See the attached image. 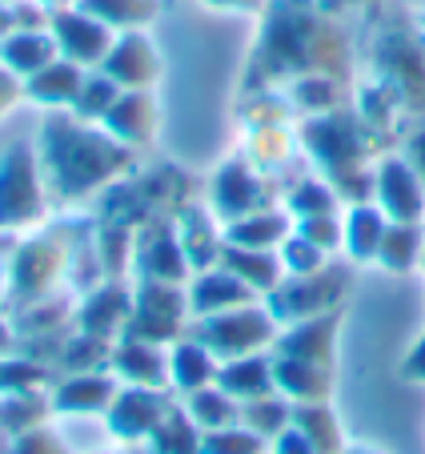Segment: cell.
Returning <instances> with one entry per match:
<instances>
[{"label":"cell","mask_w":425,"mask_h":454,"mask_svg":"<svg viewBox=\"0 0 425 454\" xmlns=\"http://www.w3.org/2000/svg\"><path fill=\"white\" fill-rule=\"evenodd\" d=\"M36 157L52 206H73L81 198L104 193L133 173V149L73 113H49L36 133Z\"/></svg>","instance_id":"1"},{"label":"cell","mask_w":425,"mask_h":454,"mask_svg":"<svg viewBox=\"0 0 425 454\" xmlns=\"http://www.w3.org/2000/svg\"><path fill=\"white\" fill-rule=\"evenodd\" d=\"M68 262H73V246H68V230H60V225H44V230L17 238L9 254V298H4V306L20 314L33 301L60 294V278L68 274Z\"/></svg>","instance_id":"2"},{"label":"cell","mask_w":425,"mask_h":454,"mask_svg":"<svg viewBox=\"0 0 425 454\" xmlns=\"http://www.w3.org/2000/svg\"><path fill=\"white\" fill-rule=\"evenodd\" d=\"M52 217L49 189L41 177L36 145L17 141L0 153V238H25L44 230Z\"/></svg>","instance_id":"3"},{"label":"cell","mask_w":425,"mask_h":454,"mask_svg":"<svg viewBox=\"0 0 425 454\" xmlns=\"http://www.w3.org/2000/svg\"><path fill=\"white\" fill-rule=\"evenodd\" d=\"M197 342H201L212 358H225V362L253 358L265 342H273V317L253 306L205 317L201 326H197Z\"/></svg>","instance_id":"4"},{"label":"cell","mask_w":425,"mask_h":454,"mask_svg":"<svg viewBox=\"0 0 425 454\" xmlns=\"http://www.w3.org/2000/svg\"><path fill=\"white\" fill-rule=\"evenodd\" d=\"M181 317H185V294L173 282H141L133 290V322H128L125 338H141V342H169L177 338Z\"/></svg>","instance_id":"5"},{"label":"cell","mask_w":425,"mask_h":454,"mask_svg":"<svg viewBox=\"0 0 425 454\" xmlns=\"http://www.w3.org/2000/svg\"><path fill=\"white\" fill-rule=\"evenodd\" d=\"M341 290H345V274H337V270H317V274H305V278H290V282L273 286L269 314L277 322L317 317L341 298Z\"/></svg>","instance_id":"6"},{"label":"cell","mask_w":425,"mask_h":454,"mask_svg":"<svg viewBox=\"0 0 425 454\" xmlns=\"http://www.w3.org/2000/svg\"><path fill=\"white\" fill-rule=\"evenodd\" d=\"M49 33L57 36L60 57L81 65V69H101L109 49H112V41H117L109 25H101V20L89 17V12H81L77 4L65 12H52Z\"/></svg>","instance_id":"7"},{"label":"cell","mask_w":425,"mask_h":454,"mask_svg":"<svg viewBox=\"0 0 425 454\" xmlns=\"http://www.w3.org/2000/svg\"><path fill=\"white\" fill-rule=\"evenodd\" d=\"M133 322V294L120 278H104L101 286L81 298V309H77V330L85 334H97V338H109V342H120Z\"/></svg>","instance_id":"8"},{"label":"cell","mask_w":425,"mask_h":454,"mask_svg":"<svg viewBox=\"0 0 425 454\" xmlns=\"http://www.w3.org/2000/svg\"><path fill=\"white\" fill-rule=\"evenodd\" d=\"M169 414V398L165 390H149V386H125L117 398H112L109 414V430L120 442H136V438H153V430L165 422Z\"/></svg>","instance_id":"9"},{"label":"cell","mask_w":425,"mask_h":454,"mask_svg":"<svg viewBox=\"0 0 425 454\" xmlns=\"http://www.w3.org/2000/svg\"><path fill=\"white\" fill-rule=\"evenodd\" d=\"M101 73L117 81L125 93L153 89V81L161 77V57H157V44L149 41L141 28H136V33H120L117 41H112L109 57H104Z\"/></svg>","instance_id":"10"},{"label":"cell","mask_w":425,"mask_h":454,"mask_svg":"<svg viewBox=\"0 0 425 454\" xmlns=\"http://www.w3.org/2000/svg\"><path fill=\"white\" fill-rule=\"evenodd\" d=\"M136 274L141 282H173L177 286L181 278L189 274V257L181 249L177 233L169 225H145L136 233V249H133Z\"/></svg>","instance_id":"11"},{"label":"cell","mask_w":425,"mask_h":454,"mask_svg":"<svg viewBox=\"0 0 425 454\" xmlns=\"http://www.w3.org/2000/svg\"><path fill=\"white\" fill-rule=\"evenodd\" d=\"M117 395H120V378L112 370H101V374H65L49 390L52 414H109Z\"/></svg>","instance_id":"12"},{"label":"cell","mask_w":425,"mask_h":454,"mask_svg":"<svg viewBox=\"0 0 425 454\" xmlns=\"http://www.w3.org/2000/svg\"><path fill=\"white\" fill-rule=\"evenodd\" d=\"M101 129L112 141H120L125 149H141L153 141L157 133V101L149 89H136V93H120L117 105L104 113Z\"/></svg>","instance_id":"13"},{"label":"cell","mask_w":425,"mask_h":454,"mask_svg":"<svg viewBox=\"0 0 425 454\" xmlns=\"http://www.w3.org/2000/svg\"><path fill=\"white\" fill-rule=\"evenodd\" d=\"M85 77H89V69H81V65H73V60L57 57L49 69L33 73V77L25 81V101L41 105V109H49V113H68L73 105H77Z\"/></svg>","instance_id":"14"},{"label":"cell","mask_w":425,"mask_h":454,"mask_svg":"<svg viewBox=\"0 0 425 454\" xmlns=\"http://www.w3.org/2000/svg\"><path fill=\"white\" fill-rule=\"evenodd\" d=\"M377 198H382L385 214L398 217L401 225H413V217H421V209H425L421 177H417L413 165L398 161V157H390L382 165V173H377Z\"/></svg>","instance_id":"15"},{"label":"cell","mask_w":425,"mask_h":454,"mask_svg":"<svg viewBox=\"0 0 425 454\" xmlns=\"http://www.w3.org/2000/svg\"><path fill=\"white\" fill-rule=\"evenodd\" d=\"M112 374L128 386L165 390L169 386V354L153 342H141V338H120L112 350Z\"/></svg>","instance_id":"16"},{"label":"cell","mask_w":425,"mask_h":454,"mask_svg":"<svg viewBox=\"0 0 425 454\" xmlns=\"http://www.w3.org/2000/svg\"><path fill=\"white\" fill-rule=\"evenodd\" d=\"M261 193H265V189H261V181L253 177V169H249L245 161H229L221 173H217V185H212V206L221 209L225 217L241 222V217L261 214V209H265Z\"/></svg>","instance_id":"17"},{"label":"cell","mask_w":425,"mask_h":454,"mask_svg":"<svg viewBox=\"0 0 425 454\" xmlns=\"http://www.w3.org/2000/svg\"><path fill=\"white\" fill-rule=\"evenodd\" d=\"M333 334H337V317H305L301 326L277 338V358H298L313 366H333Z\"/></svg>","instance_id":"18"},{"label":"cell","mask_w":425,"mask_h":454,"mask_svg":"<svg viewBox=\"0 0 425 454\" xmlns=\"http://www.w3.org/2000/svg\"><path fill=\"white\" fill-rule=\"evenodd\" d=\"M249 286L241 282L237 274L229 270H212V274H201L193 282V294H189V306L205 317H217V314H229V309L249 306Z\"/></svg>","instance_id":"19"},{"label":"cell","mask_w":425,"mask_h":454,"mask_svg":"<svg viewBox=\"0 0 425 454\" xmlns=\"http://www.w3.org/2000/svg\"><path fill=\"white\" fill-rule=\"evenodd\" d=\"M57 57H60V49H57V36H52L49 28H44V33H12L9 41L0 44V65L20 81H28L33 73L49 69Z\"/></svg>","instance_id":"20"},{"label":"cell","mask_w":425,"mask_h":454,"mask_svg":"<svg viewBox=\"0 0 425 454\" xmlns=\"http://www.w3.org/2000/svg\"><path fill=\"white\" fill-rule=\"evenodd\" d=\"M217 386H221L225 395H233V398H245V403L265 398V395H273V386H277L273 382V362L261 358V354L225 362V366L217 370Z\"/></svg>","instance_id":"21"},{"label":"cell","mask_w":425,"mask_h":454,"mask_svg":"<svg viewBox=\"0 0 425 454\" xmlns=\"http://www.w3.org/2000/svg\"><path fill=\"white\" fill-rule=\"evenodd\" d=\"M52 398L49 390H28V395H0V430L4 434H28V430L49 427Z\"/></svg>","instance_id":"22"},{"label":"cell","mask_w":425,"mask_h":454,"mask_svg":"<svg viewBox=\"0 0 425 454\" xmlns=\"http://www.w3.org/2000/svg\"><path fill=\"white\" fill-rule=\"evenodd\" d=\"M273 382L290 398H301V403H321L329 395V370L298 358H273Z\"/></svg>","instance_id":"23"},{"label":"cell","mask_w":425,"mask_h":454,"mask_svg":"<svg viewBox=\"0 0 425 454\" xmlns=\"http://www.w3.org/2000/svg\"><path fill=\"white\" fill-rule=\"evenodd\" d=\"M77 9L109 25L112 33H136L161 12L157 0H77Z\"/></svg>","instance_id":"24"},{"label":"cell","mask_w":425,"mask_h":454,"mask_svg":"<svg viewBox=\"0 0 425 454\" xmlns=\"http://www.w3.org/2000/svg\"><path fill=\"white\" fill-rule=\"evenodd\" d=\"M112 350H117V342L77 330L73 338H65V350H60L57 366L65 374H101V370H112Z\"/></svg>","instance_id":"25"},{"label":"cell","mask_w":425,"mask_h":454,"mask_svg":"<svg viewBox=\"0 0 425 454\" xmlns=\"http://www.w3.org/2000/svg\"><path fill=\"white\" fill-rule=\"evenodd\" d=\"M221 262L229 274H237L249 290H273L281 278V257H273L269 249H241L225 241L221 249Z\"/></svg>","instance_id":"26"},{"label":"cell","mask_w":425,"mask_h":454,"mask_svg":"<svg viewBox=\"0 0 425 454\" xmlns=\"http://www.w3.org/2000/svg\"><path fill=\"white\" fill-rule=\"evenodd\" d=\"M217 378V362L201 342H177L169 350V382L177 390H205Z\"/></svg>","instance_id":"27"},{"label":"cell","mask_w":425,"mask_h":454,"mask_svg":"<svg viewBox=\"0 0 425 454\" xmlns=\"http://www.w3.org/2000/svg\"><path fill=\"white\" fill-rule=\"evenodd\" d=\"M285 238H290V222L281 214H269V209L241 217V222H233L225 230V241L241 249H269V246H281Z\"/></svg>","instance_id":"28"},{"label":"cell","mask_w":425,"mask_h":454,"mask_svg":"<svg viewBox=\"0 0 425 454\" xmlns=\"http://www.w3.org/2000/svg\"><path fill=\"white\" fill-rule=\"evenodd\" d=\"M385 217L377 214V209L369 206H353V214H349V225H345V249L358 262H366V257H377V249H382L385 241Z\"/></svg>","instance_id":"29"},{"label":"cell","mask_w":425,"mask_h":454,"mask_svg":"<svg viewBox=\"0 0 425 454\" xmlns=\"http://www.w3.org/2000/svg\"><path fill=\"white\" fill-rule=\"evenodd\" d=\"M28 390H49V362L28 354L0 358V395H28Z\"/></svg>","instance_id":"30"},{"label":"cell","mask_w":425,"mask_h":454,"mask_svg":"<svg viewBox=\"0 0 425 454\" xmlns=\"http://www.w3.org/2000/svg\"><path fill=\"white\" fill-rule=\"evenodd\" d=\"M125 93V89L117 85L112 77H104L101 69H93L85 77V85H81V97H77V105H73V117H81V121H89V125H101L104 121V113L117 105V97Z\"/></svg>","instance_id":"31"},{"label":"cell","mask_w":425,"mask_h":454,"mask_svg":"<svg viewBox=\"0 0 425 454\" xmlns=\"http://www.w3.org/2000/svg\"><path fill=\"white\" fill-rule=\"evenodd\" d=\"M417 257H421V233H417V225H401V222L390 225L382 249H377V262L385 270H393V274H406Z\"/></svg>","instance_id":"32"},{"label":"cell","mask_w":425,"mask_h":454,"mask_svg":"<svg viewBox=\"0 0 425 454\" xmlns=\"http://www.w3.org/2000/svg\"><path fill=\"white\" fill-rule=\"evenodd\" d=\"M189 414H193V422H201L205 430H221V427H233V422L241 419L237 403H233V395H225L221 386L217 390H193V403H189Z\"/></svg>","instance_id":"33"},{"label":"cell","mask_w":425,"mask_h":454,"mask_svg":"<svg viewBox=\"0 0 425 454\" xmlns=\"http://www.w3.org/2000/svg\"><path fill=\"white\" fill-rule=\"evenodd\" d=\"M153 454H205V450H201V438H197L193 422L185 414L169 411L161 427L153 430Z\"/></svg>","instance_id":"34"},{"label":"cell","mask_w":425,"mask_h":454,"mask_svg":"<svg viewBox=\"0 0 425 454\" xmlns=\"http://www.w3.org/2000/svg\"><path fill=\"white\" fill-rule=\"evenodd\" d=\"M281 266L290 270L293 278H305V274H317L325 270V249H317L313 241H305L301 233L281 241Z\"/></svg>","instance_id":"35"},{"label":"cell","mask_w":425,"mask_h":454,"mask_svg":"<svg viewBox=\"0 0 425 454\" xmlns=\"http://www.w3.org/2000/svg\"><path fill=\"white\" fill-rule=\"evenodd\" d=\"M205 454H257L261 450V438L253 430H241V427H221V430H209V438L201 442Z\"/></svg>","instance_id":"36"},{"label":"cell","mask_w":425,"mask_h":454,"mask_svg":"<svg viewBox=\"0 0 425 454\" xmlns=\"http://www.w3.org/2000/svg\"><path fill=\"white\" fill-rule=\"evenodd\" d=\"M241 419L249 422L253 434H269V430H281L290 422V411L281 403H273V395H265V398H253V403L241 406Z\"/></svg>","instance_id":"37"},{"label":"cell","mask_w":425,"mask_h":454,"mask_svg":"<svg viewBox=\"0 0 425 454\" xmlns=\"http://www.w3.org/2000/svg\"><path fill=\"white\" fill-rule=\"evenodd\" d=\"M290 209L298 217H321V214H333V193L325 185H298L290 198Z\"/></svg>","instance_id":"38"},{"label":"cell","mask_w":425,"mask_h":454,"mask_svg":"<svg viewBox=\"0 0 425 454\" xmlns=\"http://www.w3.org/2000/svg\"><path fill=\"white\" fill-rule=\"evenodd\" d=\"M9 454H68L60 434L52 427H41V430H28V434H17L9 442Z\"/></svg>","instance_id":"39"},{"label":"cell","mask_w":425,"mask_h":454,"mask_svg":"<svg viewBox=\"0 0 425 454\" xmlns=\"http://www.w3.org/2000/svg\"><path fill=\"white\" fill-rule=\"evenodd\" d=\"M298 233L305 241H313L317 249H333L345 233H341V225L333 222V214H321V217H301V225H298Z\"/></svg>","instance_id":"40"},{"label":"cell","mask_w":425,"mask_h":454,"mask_svg":"<svg viewBox=\"0 0 425 454\" xmlns=\"http://www.w3.org/2000/svg\"><path fill=\"white\" fill-rule=\"evenodd\" d=\"M17 101H25V81L12 77L9 69H0V121L17 109Z\"/></svg>","instance_id":"41"},{"label":"cell","mask_w":425,"mask_h":454,"mask_svg":"<svg viewBox=\"0 0 425 454\" xmlns=\"http://www.w3.org/2000/svg\"><path fill=\"white\" fill-rule=\"evenodd\" d=\"M277 450H281V454H313L317 446L309 442L301 430H285V434H281V446H277Z\"/></svg>","instance_id":"42"},{"label":"cell","mask_w":425,"mask_h":454,"mask_svg":"<svg viewBox=\"0 0 425 454\" xmlns=\"http://www.w3.org/2000/svg\"><path fill=\"white\" fill-rule=\"evenodd\" d=\"M401 374L406 378H413V382H425V334H421V342L413 346V354L406 358V366H401Z\"/></svg>","instance_id":"43"},{"label":"cell","mask_w":425,"mask_h":454,"mask_svg":"<svg viewBox=\"0 0 425 454\" xmlns=\"http://www.w3.org/2000/svg\"><path fill=\"white\" fill-rule=\"evenodd\" d=\"M17 354V330H12V317L0 314V358Z\"/></svg>","instance_id":"44"},{"label":"cell","mask_w":425,"mask_h":454,"mask_svg":"<svg viewBox=\"0 0 425 454\" xmlns=\"http://www.w3.org/2000/svg\"><path fill=\"white\" fill-rule=\"evenodd\" d=\"M212 9H233V12H257L261 9V0H205Z\"/></svg>","instance_id":"45"},{"label":"cell","mask_w":425,"mask_h":454,"mask_svg":"<svg viewBox=\"0 0 425 454\" xmlns=\"http://www.w3.org/2000/svg\"><path fill=\"white\" fill-rule=\"evenodd\" d=\"M17 33V17H12V4H0V44Z\"/></svg>","instance_id":"46"},{"label":"cell","mask_w":425,"mask_h":454,"mask_svg":"<svg viewBox=\"0 0 425 454\" xmlns=\"http://www.w3.org/2000/svg\"><path fill=\"white\" fill-rule=\"evenodd\" d=\"M33 4H41V9L52 17V12H65V9H73L77 0H33Z\"/></svg>","instance_id":"47"},{"label":"cell","mask_w":425,"mask_h":454,"mask_svg":"<svg viewBox=\"0 0 425 454\" xmlns=\"http://www.w3.org/2000/svg\"><path fill=\"white\" fill-rule=\"evenodd\" d=\"M9 298V257H0V301Z\"/></svg>","instance_id":"48"},{"label":"cell","mask_w":425,"mask_h":454,"mask_svg":"<svg viewBox=\"0 0 425 454\" xmlns=\"http://www.w3.org/2000/svg\"><path fill=\"white\" fill-rule=\"evenodd\" d=\"M0 4H17V0H0Z\"/></svg>","instance_id":"49"},{"label":"cell","mask_w":425,"mask_h":454,"mask_svg":"<svg viewBox=\"0 0 425 454\" xmlns=\"http://www.w3.org/2000/svg\"><path fill=\"white\" fill-rule=\"evenodd\" d=\"M421 33H425V17H421Z\"/></svg>","instance_id":"50"},{"label":"cell","mask_w":425,"mask_h":454,"mask_svg":"<svg viewBox=\"0 0 425 454\" xmlns=\"http://www.w3.org/2000/svg\"><path fill=\"white\" fill-rule=\"evenodd\" d=\"M421 262H425V254H421Z\"/></svg>","instance_id":"51"},{"label":"cell","mask_w":425,"mask_h":454,"mask_svg":"<svg viewBox=\"0 0 425 454\" xmlns=\"http://www.w3.org/2000/svg\"><path fill=\"white\" fill-rule=\"evenodd\" d=\"M0 69H4V65H0Z\"/></svg>","instance_id":"52"}]
</instances>
